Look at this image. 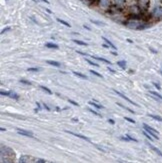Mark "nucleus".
I'll use <instances>...</instances> for the list:
<instances>
[{
  "instance_id": "nucleus-48",
  "label": "nucleus",
  "mask_w": 162,
  "mask_h": 163,
  "mask_svg": "<svg viewBox=\"0 0 162 163\" xmlns=\"http://www.w3.org/2000/svg\"><path fill=\"white\" fill-rule=\"evenodd\" d=\"M111 53H112L113 55H115V56H116V55H117V52H115V51H112V52H111Z\"/></svg>"
},
{
  "instance_id": "nucleus-34",
  "label": "nucleus",
  "mask_w": 162,
  "mask_h": 163,
  "mask_svg": "<svg viewBox=\"0 0 162 163\" xmlns=\"http://www.w3.org/2000/svg\"><path fill=\"white\" fill-rule=\"evenodd\" d=\"M126 137L129 139V141H134V142H137V139L136 138H134V137H132V136H130L129 134H127L126 135Z\"/></svg>"
},
{
  "instance_id": "nucleus-45",
  "label": "nucleus",
  "mask_w": 162,
  "mask_h": 163,
  "mask_svg": "<svg viewBox=\"0 0 162 163\" xmlns=\"http://www.w3.org/2000/svg\"><path fill=\"white\" fill-rule=\"evenodd\" d=\"M83 27H84V28H85V29H87V30H89V31H90V30H91V29H90V28H89V27H88V26H87V25H83Z\"/></svg>"
},
{
  "instance_id": "nucleus-7",
  "label": "nucleus",
  "mask_w": 162,
  "mask_h": 163,
  "mask_svg": "<svg viewBox=\"0 0 162 163\" xmlns=\"http://www.w3.org/2000/svg\"><path fill=\"white\" fill-rule=\"evenodd\" d=\"M152 13H153V15H154L155 17L160 18V17H162V8L161 7H155Z\"/></svg>"
},
{
  "instance_id": "nucleus-1",
  "label": "nucleus",
  "mask_w": 162,
  "mask_h": 163,
  "mask_svg": "<svg viewBox=\"0 0 162 163\" xmlns=\"http://www.w3.org/2000/svg\"><path fill=\"white\" fill-rule=\"evenodd\" d=\"M14 151L11 148L1 145V163H14Z\"/></svg>"
},
{
  "instance_id": "nucleus-42",
  "label": "nucleus",
  "mask_w": 162,
  "mask_h": 163,
  "mask_svg": "<svg viewBox=\"0 0 162 163\" xmlns=\"http://www.w3.org/2000/svg\"><path fill=\"white\" fill-rule=\"evenodd\" d=\"M108 122H109V123H111V124H114V123H115L113 119H108Z\"/></svg>"
},
{
  "instance_id": "nucleus-50",
  "label": "nucleus",
  "mask_w": 162,
  "mask_h": 163,
  "mask_svg": "<svg viewBox=\"0 0 162 163\" xmlns=\"http://www.w3.org/2000/svg\"><path fill=\"white\" fill-rule=\"evenodd\" d=\"M127 41H128L129 43H133V41H132V40H130V39H127Z\"/></svg>"
},
{
  "instance_id": "nucleus-15",
  "label": "nucleus",
  "mask_w": 162,
  "mask_h": 163,
  "mask_svg": "<svg viewBox=\"0 0 162 163\" xmlns=\"http://www.w3.org/2000/svg\"><path fill=\"white\" fill-rule=\"evenodd\" d=\"M46 62H47L48 64H50V65L55 66V67H60V66H61V64H60L59 62H57V61H53V60H47Z\"/></svg>"
},
{
  "instance_id": "nucleus-47",
  "label": "nucleus",
  "mask_w": 162,
  "mask_h": 163,
  "mask_svg": "<svg viewBox=\"0 0 162 163\" xmlns=\"http://www.w3.org/2000/svg\"><path fill=\"white\" fill-rule=\"evenodd\" d=\"M43 2H45V3H47V4H49V1L48 0H42Z\"/></svg>"
},
{
  "instance_id": "nucleus-33",
  "label": "nucleus",
  "mask_w": 162,
  "mask_h": 163,
  "mask_svg": "<svg viewBox=\"0 0 162 163\" xmlns=\"http://www.w3.org/2000/svg\"><path fill=\"white\" fill-rule=\"evenodd\" d=\"M0 94L2 95V96H9V94H10V91H4V90H1L0 91Z\"/></svg>"
},
{
  "instance_id": "nucleus-37",
  "label": "nucleus",
  "mask_w": 162,
  "mask_h": 163,
  "mask_svg": "<svg viewBox=\"0 0 162 163\" xmlns=\"http://www.w3.org/2000/svg\"><path fill=\"white\" fill-rule=\"evenodd\" d=\"M68 101H69V103H71V104L74 105V106H79V104H78L77 102H75V101H74V100H72V99H69Z\"/></svg>"
},
{
  "instance_id": "nucleus-4",
  "label": "nucleus",
  "mask_w": 162,
  "mask_h": 163,
  "mask_svg": "<svg viewBox=\"0 0 162 163\" xmlns=\"http://www.w3.org/2000/svg\"><path fill=\"white\" fill-rule=\"evenodd\" d=\"M149 7V0H138V8L139 10L146 11Z\"/></svg>"
},
{
  "instance_id": "nucleus-13",
  "label": "nucleus",
  "mask_w": 162,
  "mask_h": 163,
  "mask_svg": "<svg viewBox=\"0 0 162 163\" xmlns=\"http://www.w3.org/2000/svg\"><path fill=\"white\" fill-rule=\"evenodd\" d=\"M148 146H149L150 148H151V149L153 150L154 152H156V153H157V154H158L159 156H161V157H162V152H161V151H160L159 149H158L157 147H155V146H153L152 144H150V143H148Z\"/></svg>"
},
{
  "instance_id": "nucleus-35",
  "label": "nucleus",
  "mask_w": 162,
  "mask_h": 163,
  "mask_svg": "<svg viewBox=\"0 0 162 163\" xmlns=\"http://www.w3.org/2000/svg\"><path fill=\"white\" fill-rule=\"evenodd\" d=\"M124 119H125V120H127V121L130 122V123H133V124L135 123V120H133V119H131V118H129V117H126V116H125Z\"/></svg>"
},
{
  "instance_id": "nucleus-11",
  "label": "nucleus",
  "mask_w": 162,
  "mask_h": 163,
  "mask_svg": "<svg viewBox=\"0 0 162 163\" xmlns=\"http://www.w3.org/2000/svg\"><path fill=\"white\" fill-rule=\"evenodd\" d=\"M88 103H89V104H90L91 106H93V107H95L96 109H102V108H104V107H103V106H102V105L98 104L97 102H95V101H93V100H92V101H89Z\"/></svg>"
},
{
  "instance_id": "nucleus-8",
  "label": "nucleus",
  "mask_w": 162,
  "mask_h": 163,
  "mask_svg": "<svg viewBox=\"0 0 162 163\" xmlns=\"http://www.w3.org/2000/svg\"><path fill=\"white\" fill-rule=\"evenodd\" d=\"M67 133H69V134H71V135H74V136L78 137V138H81V139H83V140H86V141H88V142H90V139L88 138V137L84 136V135H81V134H77V133H74V132H72V131H68L66 130Z\"/></svg>"
},
{
  "instance_id": "nucleus-36",
  "label": "nucleus",
  "mask_w": 162,
  "mask_h": 163,
  "mask_svg": "<svg viewBox=\"0 0 162 163\" xmlns=\"http://www.w3.org/2000/svg\"><path fill=\"white\" fill-rule=\"evenodd\" d=\"M91 22L94 23V24H97V25H105L104 23H102V22H98V21H96V20H91Z\"/></svg>"
},
{
  "instance_id": "nucleus-21",
  "label": "nucleus",
  "mask_w": 162,
  "mask_h": 163,
  "mask_svg": "<svg viewBox=\"0 0 162 163\" xmlns=\"http://www.w3.org/2000/svg\"><path fill=\"white\" fill-rule=\"evenodd\" d=\"M9 97H10V98H13V99H15V100H18V99H19V95H18L17 93H15V92L10 91Z\"/></svg>"
},
{
  "instance_id": "nucleus-38",
  "label": "nucleus",
  "mask_w": 162,
  "mask_h": 163,
  "mask_svg": "<svg viewBox=\"0 0 162 163\" xmlns=\"http://www.w3.org/2000/svg\"><path fill=\"white\" fill-rule=\"evenodd\" d=\"M153 85L155 86L158 90H160V89H161V86H160V84H159V83H156V82H154V83H153Z\"/></svg>"
},
{
  "instance_id": "nucleus-43",
  "label": "nucleus",
  "mask_w": 162,
  "mask_h": 163,
  "mask_svg": "<svg viewBox=\"0 0 162 163\" xmlns=\"http://www.w3.org/2000/svg\"><path fill=\"white\" fill-rule=\"evenodd\" d=\"M36 105H37V107H38V110H40V109H41V105H40V103H39V102H36Z\"/></svg>"
},
{
  "instance_id": "nucleus-29",
  "label": "nucleus",
  "mask_w": 162,
  "mask_h": 163,
  "mask_svg": "<svg viewBox=\"0 0 162 163\" xmlns=\"http://www.w3.org/2000/svg\"><path fill=\"white\" fill-rule=\"evenodd\" d=\"M118 106H120V107H122V108H124V109H126V110H127V111H129L130 113H133V114L135 113V112H134V111L132 110V109H130V108H128V107H125L124 105L120 104V103H118Z\"/></svg>"
},
{
  "instance_id": "nucleus-3",
  "label": "nucleus",
  "mask_w": 162,
  "mask_h": 163,
  "mask_svg": "<svg viewBox=\"0 0 162 163\" xmlns=\"http://www.w3.org/2000/svg\"><path fill=\"white\" fill-rule=\"evenodd\" d=\"M124 24L128 27V28H131V29H136V30H138L139 26H140L142 23H140L138 20L130 19V20H128V22H126V23H124Z\"/></svg>"
},
{
  "instance_id": "nucleus-26",
  "label": "nucleus",
  "mask_w": 162,
  "mask_h": 163,
  "mask_svg": "<svg viewBox=\"0 0 162 163\" xmlns=\"http://www.w3.org/2000/svg\"><path fill=\"white\" fill-rule=\"evenodd\" d=\"M85 61L88 63V64H90V65L94 66V67H99V65H98L97 63H95V62H93V61H91L90 59H85Z\"/></svg>"
},
{
  "instance_id": "nucleus-20",
  "label": "nucleus",
  "mask_w": 162,
  "mask_h": 163,
  "mask_svg": "<svg viewBox=\"0 0 162 163\" xmlns=\"http://www.w3.org/2000/svg\"><path fill=\"white\" fill-rule=\"evenodd\" d=\"M100 5L104 8L109 6V0H100Z\"/></svg>"
},
{
  "instance_id": "nucleus-41",
  "label": "nucleus",
  "mask_w": 162,
  "mask_h": 163,
  "mask_svg": "<svg viewBox=\"0 0 162 163\" xmlns=\"http://www.w3.org/2000/svg\"><path fill=\"white\" fill-rule=\"evenodd\" d=\"M36 163H45V160L44 159H37V161H36Z\"/></svg>"
},
{
  "instance_id": "nucleus-28",
  "label": "nucleus",
  "mask_w": 162,
  "mask_h": 163,
  "mask_svg": "<svg viewBox=\"0 0 162 163\" xmlns=\"http://www.w3.org/2000/svg\"><path fill=\"white\" fill-rule=\"evenodd\" d=\"M27 71L38 72V71H40V68H38V67H29V68L27 69Z\"/></svg>"
},
{
  "instance_id": "nucleus-27",
  "label": "nucleus",
  "mask_w": 162,
  "mask_h": 163,
  "mask_svg": "<svg viewBox=\"0 0 162 163\" xmlns=\"http://www.w3.org/2000/svg\"><path fill=\"white\" fill-rule=\"evenodd\" d=\"M143 134H144V135L146 136V138H147V139H149L150 141H153V139H154V138L151 136L149 133H147V132H146L145 130H143Z\"/></svg>"
},
{
  "instance_id": "nucleus-17",
  "label": "nucleus",
  "mask_w": 162,
  "mask_h": 163,
  "mask_svg": "<svg viewBox=\"0 0 162 163\" xmlns=\"http://www.w3.org/2000/svg\"><path fill=\"white\" fill-rule=\"evenodd\" d=\"M114 4L117 7H121L125 4V0H114Z\"/></svg>"
},
{
  "instance_id": "nucleus-46",
  "label": "nucleus",
  "mask_w": 162,
  "mask_h": 163,
  "mask_svg": "<svg viewBox=\"0 0 162 163\" xmlns=\"http://www.w3.org/2000/svg\"><path fill=\"white\" fill-rule=\"evenodd\" d=\"M149 49H150V50H151V51H152L153 53H157V51H156V50H154L153 48H149Z\"/></svg>"
},
{
  "instance_id": "nucleus-25",
  "label": "nucleus",
  "mask_w": 162,
  "mask_h": 163,
  "mask_svg": "<svg viewBox=\"0 0 162 163\" xmlns=\"http://www.w3.org/2000/svg\"><path fill=\"white\" fill-rule=\"evenodd\" d=\"M57 21H58L59 23H61V24H63V25H65V26H67V27H71V25L68 23V22H66V21H64V20H62V19H60V18H57Z\"/></svg>"
},
{
  "instance_id": "nucleus-2",
  "label": "nucleus",
  "mask_w": 162,
  "mask_h": 163,
  "mask_svg": "<svg viewBox=\"0 0 162 163\" xmlns=\"http://www.w3.org/2000/svg\"><path fill=\"white\" fill-rule=\"evenodd\" d=\"M143 129L146 131L147 133H149L151 136L153 137L154 139H159V136H158V131L154 129L153 127H151L149 125H147L146 123L143 124Z\"/></svg>"
},
{
  "instance_id": "nucleus-10",
  "label": "nucleus",
  "mask_w": 162,
  "mask_h": 163,
  "mask_svg": "<svg viewBox=\"0 0 162 163\" xmlns=\"http://www.w3.org/2000/svg\"><path fill=\"white\" fill-rule=\"evenodd\" d=\"M90 57H92L93 59H96V60H99V61H102V62L106 63V64H112L109 60H107V59H105V58H102V57H97V56H93V55H91Z\"/></svg>"
},
{
  "instance_id": "nucleus-22",
  "label": "nucleus",
  "mask_w": 162,
  "mask_h": 163,
  "mask_svg": "<svg viewBox=\"0 0 162 163\" xmlns=\"http://www.w3.org/2000/svg\"><path fill=\"white\" fill-rule=\"evenodd\" d=\"M39 87H40V89H42L43 91L47 92V94H53V93H52V91H51V90H50L49 88H47V87H45V86H43V85H40Z\"/></svg>"
},
{
  "instance_id": "nucleus-9",
  "label": "nucleus",
  "mask_w": 162,
  "mask_h": 163,
  "mask_svg": "<svg viewBox=\"0 0 162 163\" xmlns=\"http://www.w3.org/2000/svg\"><path fill=\"white\" fill-rule=\"evenodd\" d=\"M149 93L152 96H154V98L157 99V100H162V95L160 93H158V92H156V91H151V90L149 91Z\"/></svg>"
},
{
  "instance_id": "nucleus-23",
  "label": "nucleus",
  "mask_w": 162,
  "mask_h": 163,
  "mask_svg": "<svg viewBox=\"0 0 162 163\" xmlns=\"http://www.w3.org/2000/svg\"><path fill=\"white\" fill-rule=\"evenodd\" d=\"M148 116L151 118H153V119H155V120H157V121H160V122H162V117H160V116H158V115H154V114H148Z\"/></svg>"
},
{
  "instance_id": "nucleus-19",
  "label": "nucleus",
  "mask_w": 162,
  "mask_h": 163,
  "mask_svg": "<svg viewBox=\"0 0 162 163\" xmlns=\"http://www.w3.org/2000/svg\"><path fill=\"white\" fill-rule=\"evenodd\" d=\"M74 43H76L78 45H81V46H88V44L86 43V42H83V41H81V40H77V39H73L72 40Z\"/></svg>"
},
{
  "instance_id": "nucleus-30",
  "label": "nucleus",
  "mask_w": 162,
  "mask_h": 163,
  "mask_svg": "<svg viewBox=\"0 0 162 163\" xmlns=\"http://www.w3.org/2000/svg\"><path fill=\"white\" fill-rule=\"evenodd\" d=\"M90 73H92L93 75H95V76H97V77H99V78H103V76L100 74V73H98V72L94 71V70H90Z\"/></svg>"
},
{
  "instance_id": "nucleus-5",
  "label": "nucleus",
  "mask_w": 162,
  "mask_h": 163,
  "mask_svg": "<svg viewBox=\"0 0 162 163\" xmlns=\"http://www.w3.org/2000/svg\"><path fill=\"white\" fill-rule=\"evenodd\" d=\"M113 91L115 92V93H116V94H117V95H118V96H120V97H121V98H123V99H124V100H125V101H127V102H128V103H130V104H133V105H134V106H139V105L137 104V103H135L134 101H132V100H131L130 98H128V97H127V96H125L124 94H122L121 92L117 91V90H115V89H113Z\"/></svg>"
},
{
  "instance_id": "nucleus-52",
  "label": "nucleus",
  "mask_w": 162,
  "mask_h": 163,
  "mask_svg": "<svg viewBox=\"0 0 162 163\" xmlns=\"http://www.w3.org/2000/svg\"><path fill=\"white\" fill-rule=\"evenodd\" d=\"M32 1H35V0H32Z\"/></svg>"
},
{
  "instance_id": "nucleus-31",
  "label": "nucleus",
  "mask_w": 162,
  "mask_h": 163,
  "mask_svg": "<svg viewBox=\"0 0 162 163\" xmlns=\"http://www.w3.org/2000/svg\"><path fill=\"white\" fill-rule=\"evenodd\" d=\"M19 82L20 83H23V84H26V85H31V82L28 81V80H25V79H20Z\"/></svg>"
},
{
  "instance_id": "nucleus-14",
  "label": "nucleus",
  "mask_w": 162,
  "mask_h": 163,
  "mask_svg": "<svg viewBox=\"0 0 162 163\" xmlns=\"http://www.w3.org/2000/svg\"><path fill=\"white\" fill-rule=\"evenodd\" d=\"M102 39H103L104 41H105V42L107 43V45H108V46H110V47H111V48H112V49H114V50H116V46L114 45V44H113V43L111 42L110 40H109V39H107L106 37H102Z\"/></svg>"
},
{
  "instance_id": "nucleus-32",
  "label": "nucleus",
  "mask_w": 162,
  "mask_h": 163,
  "mask_svg": "<svg viewBox=\"0 0 162 163\" xmlns=\"http://www.w3.org/2000/svg\"><path fill=\"white\" fill-rule=\"evenodd\" d=\"M87 109H88V110L90 111L91 113H93V114H94V115H96V116H98V117H100V116H101V115H100V114H99V113H98L97 111L93 110V109H91V108H87Z\"/></svg>"
},
{
  "instance_id": "nucleus-44",
  "label": "nucleus",
  "mask_w": 162,
  "mask_h": 163,
  "mask_svg": "<svg viewBox=\"0 0 162 163\" xmlns=\"http://www.w3.org/2000/svg\"><path fill=\"white\" fill-rule=\"evenodd\" d=\"M108 70H109V71H111V72H112V73H115V72H116V71H115V70H113L112 68H109V67H108Z\"/></svg>"
},
{
  "instance_id": "nucleus-40",
  "label": "nucleus",
  "mask_w": 162,
  "mask_h": 163,
  "mask_svg": "<svg viewBox=\"0 0 162 163\" xmlns=\"http://www.w3.org/2000/svg\"><path fill=\"white\" fill-rule=\"evenodd\" d=\"M43 107H44V108H45V109L47 111H50V110H51V109L49 108V106H48L47 104H45V103H43Z\"/></svg>"
},
{
  "instance_id": "nucleus-6",
  "label": "nucleus",
  "mask_w": 162,
  "mask_h": 163,
  "mask_svg": "<svg viewBox=\"0 0 162 163\" xmlns=\"http://www.w3.org/2000/svg\"><path fill=\"white\" fill-rule=\"evenodd\" d=\"M17 133L18 134H21V135H23V136H27V137H34L33 136V133L32 132H30V131H27V130H24V129H20V128H17Z\"/></svg>"
},
{
  "instance_id": "nucleus-51",
  "label": "nucleus",
  "mask_w": 162,
  "mask_h": 163,
  "mask_svg": "<svg viewBox=\"0 0 162 163\" xmlns=\"http://www.w3.org/2000/svg\"><path fill=\"white\" fill-rule=\"evenodd\" d=\"M0 130H1V131H5V130H6V129H5V128H3V127H2V128H1V129H0Z\"/></svg>"
},
{
  "instance_id": "nucleus-39",
  "label": "nucleus",
  "mask_w": 162,
  "mask_h": 163,
  "mask_svg": "<svg viewBox=\"0 0 162 163\" xmlns=\"http://www.w3.org/2000/svg\"><path fill=\"white\" fill-rule=\"evenodd\" d=\"M8 30H10V27H6V28H4L3 30H1V34H3V33L8 31Z\"/></svg>"
},
{
  "instance_id": "nucleus-18",
  "label": "nucleus",
  "mask_w": 162,
  "mask_h": 163,
  "mask_svg": "<svg viewBox=\"0 0 162 163\" xmlns=\"http://www.w3.org/2000/svg\"><path fill=\"white\" fill-rule=\"evenodd\" d=\"M73 74L74 75H76V76H78V77H80V78L82 79H88V77L86 76V75H84V74H82V73H80V72H77V71H73Z\"/></svg>"
},
{
  "instance_id": "nucleus-12",
  "label": "nucleus",
  "mask_w": 162,
  "mask_h": 163,
  "mask_svg": "<svg viewBox=\"0 0 162 163\" xmlns=\"http://www.w3.org/2000/svg\"><path fill=\"white\" fill-rule=\"evenodd\" d=\"M19 163H29V156L28 155H22L19 158Z\"/></svg>"
},
{
  "instance_id": "nucleus-24",
  "label": "nucleus",
  "mask_w": 162,
  "mask_h": 163,
  "mask_svg": "<svg viewBox=\"0 0 162 163\" xmlns=\"http://www.w3.org/2000/svg\"><path fill=\"white\" fill-rule=\"evenodd\" d=\"M117 65L118 66H120L122 69H125L126 68V62L124 61V60H121V61H118L117 62Z\"/></svg>"
},
{
  "instance_id": "nucleus-49",
  "label": "nucleus",
  "mask_w": 162,
  "mask_h": 163,
  "mask_svg": "<svg viewBox=\"0 0 162 163\" xmlns=\"http://www.w3.org/2000/svg\"><path fill=\"white\" fill-rule=\"evenodd\" d=\"M45 11H47L48 13H52V12H51V11H50V10H49V9H45Z\"/></svg>"
},
{
  "instance_id": "nucleus-16",
  "label": "nucleus",
  "mask_w": 162,
  "mask_h": 163,
  "mask_svg": "<svg viewBox=\"0 0 162 163\" xmlns=\"http://www.w3.org/2000/svg\"><path fill=\"white\" fill-rule=\"evenodd\" d=\"M45 46L47 48H53V49H58L59 46L57 44H55V43H45Z\"/></svg>"
}]
</instances>
